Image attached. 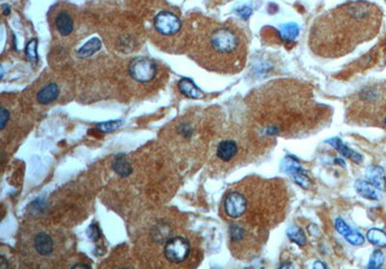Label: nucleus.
Masks as SVG:
<instances>
[{
    "label": "nucleus",
    "instance_id": "39448f33",
    "mask_svg": "<svg viewBox=\"0 0 386 269\" xmlns=\"http://www.w3.org/2000/svg\"><path fill=\"white\" fill-rule=\"evenodd\" d=\"M155 29L164 36L177 34L182 27V22L178 17L168 11L159 13L154 20Z\"/></svg>",
    "mask_w": 386,
    "mask_h": 269
},
{
    "label": "nucleus",
    "instance_id": "a878e982",
    "mask_svg": "<svg viewBox=\"0 0 386 269\" xmlns=\"http://www.w3.org/2000/svg\"><path fill=\"white\" fill-rule=\"evenodd\" d=\"M9 120V112L5 108L1 109V130H4L7 122Z\"/></svg>",
    "mask_w": 386,
    "mask_h": 269
},
{
    "label": "nucleus",
    "instance_id": "412c9836",
    "mask_svg": "<svg viewBox=\"0 0 386 269\" xmlns=\"http://www.w3.org/2000/svg\"><path fill=\"white\" fill-rule=\"evenodd\" d=\"M123 122L122 121H109L106 123H101L98 125V129L102 132H112L114 130H118L120 127L122 126Z\"/></svg>",
    "mask_w": 386,
    "mask_h": 269
},
{
    "label": "nucleus",
    "instance_id": "9d476101",
    "mask_svg": "<svg viewBox=\"0 0 386 269\" xmlns=\"http://www.w3.org/2000/svg\"><path fill=\"white\" fill-rule=\"evenodd\" d=\"M178 87L180 92L189 99H201L204 96L203 92L190 79H182L179 81Z\"/></svg>",
    "mask_w": 386,
    "mask_h": 269
},
{
    "label": "nucleus",
    "instance_id": "2eb2a0df",
    "mask_svg": "<svg viewBox=\"0 0 386 269\" xmlns=\"http://www.w3.org/2000/svg\"><path fill=\"white\" fill-rule=\"evenodd\" d=\"M101 49V43L98 38H93L88 41L82 48L78 51V55L80 58H88Z\"/></svg>",
    "mask_w": 386,
    "mask_h": 269
},
{
    "label": "nucleus",
    "instance_id": "bb28decb",
    "mask_svg": "<svg viewBox=\"0 0 386 269\" xmlns=\"http://www.w3.org/2000/svg\"><path fill=\"white\" fill-rule=\"evenodd\" d=\"M179 131L181 134H183L185 137H189L192 134V130L188 125H182L179 128Z\"/></svg>",
    "mask_w": 386,
    "mask_h": 269
},
{
    "label": "nucleus",
    "instance_id": "393cba45",
    "mask_svg": "<svg viewBox=\"0 0 386 269\" xmlns=\"http://www.w3.org/2000/svg\"><path fill=\"white\" fill-rule=\"evenodd\" d=\"M88 236L94 241H97L99 238V229L96 225H91L89 229H88Z\"/></svg>",
    "mask_w": 386,
    "mask_h": 269
},
{
    "label": "nucleus",
    "instance_id": "9b49d317",
    "mask_svg": "<svg viewBox=\"0 0 386 269\" xmlns=\"http://www.w3.org/2000/svg\"><path fill=\"white\" fill-rule=\"evenodd\" d=\"M368 180L378 190L385 189L386 179L383 169L379 166H371L367 170Z\"/></svg>",
    "mask_w": 386,
    "mask_h": 269
},
{
    "label": "nucleus",
    "instance_id": "20e7f679",
    "mask_svg": "<svg viewBox=\"0 0 386 269\" xmlns=\"http://www.w3.org/2000/svg\"><path fill=\"white\" fill-rule=\"evenodd\" d=\"M190 253V245L186 239L177 237L169 239L164 247L165 258L170 262L181 263L188 259Z\"/></svg>",
    "mask_w": 386,
    "mask_h": 269
},
{
    "label": "nucleus",
    "instance_id": "f03ea898",
    "mask_svg": "<svg viewBox=\"0 0 386 269\" xmlns=\"http://www.w3.org/2000/svg\"><path fill=\"white\" fill-rule=\"evenodd\" d=\"M129 70L131 79L141 83L152 81L158 72L155 62L146 57H137L132 60Z\"/></svg>",
    "mask_w": 386,
    "mask_h": 269
},
{
    "label": "nucleus",
    "instance_id": "1a4fd4ad",
    "mask_svg": "<svg viewBox=\"0 0 386 269\" xmlns=\"http://www.w3.org/2000/svg\"><path fill=\"white\" fill-rule=\"evenodd\" d=\"M60 89L57 84L49 83L39 91L37 95V100L41 104H50L58 98Z\"/></svg>",
    "mask_w": 386,
    "mask_h": 269
},
{
    "label": "nucleus",
    "instance_id": "c85d7f7f",
    "mask_svg": "<svg viewBox=\"0 0 386 269\" xmlns=\"http://www.w3.org/2000/svg\"><path fill=\"white\" fill-rule=\"evenodd\" d=\"M73 268H91V267L86 264H77V265L73 266Z\"/></svg>",
    "mask_w": 386,
    "mask_h": 269
},
{
    "label": "nucleus",
    "instance_id": "6ab92c4d",
    "mask_svg": "<svg viewBox=\"0 0 386 269\" xmlns=\"http://www.w3.org/2000/svg\"><path fill=\"white\" fill-rule=\"evenodd\" d=\"M288 237L292 241L296 242L300 246H303L306 242V238H305V235L303 234V230L297 226L291 227L288 229Z\"/></svg>",
    "mask_w": 386,
    "mask_h": 269
},
{
    "label": "nucleus",
    "instance_id": "f8f14e48",
    "mask_svg": "<svg viewBox=\"0 0 386 269\" xmlns=\"http://www.w3.org/2000/svg\"><path fill=\"white\" fill-rule=\"evenodd\" d=\"M356 189L357 193L369 200H377L379 197L378 191L376 186L371 183L369 180H364V179H359L356 182Z\"/></svg>",
    "mask_w": 386,
    "mask_h": 269
},
{
    "label": "nucleus",
    "instance_id": "7ed1b4c3",
    "mask_svg": "<svg viewBox=\"0 0 386 269\" xmlns=\"http://www.w3.org/2000/svg\"><path fill=\"white\" fill-rule=\"evenodd\" d=\"M248 209L247 195L239 190L229 192L224 200V211L229 218L237 220L241 218Z\"/></svg>",
    "mask_w": 386,
    "mask_h": 269
},
{
    "label": "nucleus",
    "instance_id": "f257e3e1",
    "mask_svg": "<svg viewBox=\"0 0 386 269\" xmlns=\"http://www.w3.org/2000/svg\"><path fill=\"white\" fill-rule=\"evenodd\" d=\"M208 45L218 55L239 60L244 56L240 36L229 27L220 26L213 30L208 36Z\"/></svg>",
    "mask_w": 386,
    "mask_h": 269
},
{
    "label": "nucleus",
    "instance_id": "cd10ccee",
    "mask_svg": "<svg viewBox=\"0 0 386 269\" xmlns=\"http://www.w3.org/2000/svg\"><path fill=\"white\" fill-rule=\"evenodd\" d=\"M238 15L242 17L243 19H248V17L252 14V9L250 7H242L239 10H238Z\"/></svg>",
    "mask_w": 386,
    "mask_h": 269
},
{
    "label": "nucleus",
    "instance_id": "c756f323",
    "mask_svg": "<svg viewBox=\"0 0 386 269\" xmlns=\"http://www.w3.org/2000/svg\"><path fill=\"white\" fill-rule=\"evenodd\" d=\"M384 124H385V126H386V118H385V120H384Z\"/></svg>",
    "mask_w": 386,
    "mask_h": 269
},
{
    "label": "nucleus",
    "instance_id": "6e6552de",
    "mask_svg": "<svg viewBox=\"0 0 386 269\" xmlns=\"http://www.w3.org/2000/svg\"><path fill=\"white\" fill-rule=\"evenodd\" d=\"M34 247L41 256H50L53 252V240L50 235L40 233L35 238Z\"/></svg>",
    "mask_w": 386,
    "mask_h": 269
},
{
    "label": "nucleus",
    "instance_id": "423d86ee",
    "mask_svg": "<svg viewBox=\"0 0 386 269\" xmlns=\"http://www.w3.org/2000/svg\"><path fill=\"white\" fill-rule=\"evenodd\" d=\"M54 26L62 37H67L71 35L75 28V22L69 12L60 11L55 16Z\"/></svg>",
    "mask_w": 386,
    "mask_h": 269
},
{
    "label": "nucleus",
    "instance_id": "a211bd4d",
    "mask_svg": "<svg viewBox=\"0 0 386 269\" xmlns=\"http://www.w3.org/2000/svg\"><path fill=\"white\" fill-rule=\"evenodd\" d=\"M367 239L377 247H386V234L381 229H370L367 233Z\"/></svg>",
    "mask_w": 386,
    "mask_h": 269
},
{
    "label": "nucleus",
    "instance_id": "b1692460",
    "mask_svg": "<svg viewBox=\"0 0 386 269\" xmlns=\"http://www.w3.org/2000/svg\"><path fill=\"white\" fill-rule=\"evenodd\" d=\"M335 227H336V229L341 234V235H343L344 237L346 236V234H348L352 229H350V228L346 225V223L343 221V220L341 219V218H338V219L336 220V222H335Z\"/></svg>",
    "mask_w": 386,
    "mask_h": 269
},
{
    "label": "nucleus",
    "instance_id": "4be33fe9",
    "mask_svg": "<svg viewBox=\"0 0 386 269\" xmlns=\"http://www.w3.org/2000/svg\"><path fill=\"white\" fill-rule=\"evenodd\" d=\"M345 238H346V240H347L349 243H352V244H354V245H361V244H363L364 241H365L364 237H363L360 233H358V232H354V230H350L348 234H346V236H345Z\"/></svg>",
    "mask_w": 386,
    "mask_h": 269
},
{
    "label": "nucleus",
    "instance_id": "5701e85b",
    "mask_svg": "<svg viewBox=\"0 0 386 269\" xmlns=\"http://www.w3.org/2000/svg\"><path fill=\"white\" fill-rule=\"evenodd\" d=\"M37 44H38L37 41H31L29 44L27 45V47H26V55H27V58L30 61L36 62L37 59H38V56H37Z\"/></svg>",
    "mask_w": 386,
    "mask_h": 269
},
{
    "label": "nucleus",
    "instance_id": "dca6fc26",
    "mask_svg": "<svg viewBox=\"0 0 386 269\" xmlns=\"http://www.w3.org/2000/svg\"><path fill=\"white\" fill-rule=\"evenodd\" d=\"M298 34H299V27L296 23L284 24L279 30V35L281 39L285 42L296 40Z\"/></svg>",
    "mask_w": 386,
    "mask_h": 269
},
{
    "label": "nucleus",
    "instance_id": "f3484780",
    "mask_svg": "<svg viewBox=\"0 0 386 269\" xmlns=\"http://www.w3.org/2000/svg\"><path fill=\"white\" fill-rule=\"evenodd\" d=\"M289 172L293 175L295 181L297 184H299L301 187L308 188L310 185V180L308 179L306 175L304 174L303 170L301 169L299 166H297L295 163L292 164L289 168Z\"/></svg>",
    "mask_w": 386,
    "mask_h": 269
},
{
    "label": "nucleus",
    "instance_id": "aec40b11",
    "mask_svg": "<svg viewBox=\"0 0 386 269\" xmlns=\"http://www.w3.org/2000/svg\"><path fill=\"white\" fill-rule=\"evenodd\" d=\"M383 260H384L383 253L380 250H376L370 259L368 268H379L382 265Z\"/></svg>",
    "mask_w": 386,
    "mask_h": 269
},
{
    "label": "nucleus",
    "instance_id": "ddd939ff",
    "mask_svg": "<svg viewBox=\"0 0 386 269\" xmlns=\"http://www.w3.org/2000/svg\"><path fill=\"white\" fill-rule=\"evenodd\" d=\"M112 169L117 173L121 178H127L132 172V167L126 158L122 155L116 157L112 162Z\"/></svg>",
    "mask_w": 386,
    "mask_h": 269
},
{
    "label": "nucleus",
    "instance_id": "4468645a",
    "mask_svg": "<svg viewBox=\"0 0 386 269\" xmlns=\"http://www.w3.org/2000/svg\"><path fill=\"white\" fill-rule=\"evenodd\" d=\"M327 142L329 144H331L333 147H335L344 157L350 159V160L355 161V162H357V163H359V162L362 161V157L359 153H357L355 150L347 148L340 140L335 138V139L329 140Z\"/></svg>",
    "mask_w": 386,
    "mask_h": 269
},
{
    "label": "nucleus",
    "instance_id": "0eeeda50",
    "mask_svg": "<svg viewBox=\"0 0 386 269\" xmlns=\"http://www.w3.org/2000/svg\"><path fill=\"white\" fill-rule=\"evenodd\" d=\"M238 145L233 140H223L218 144L217 156L218 159L229 162L238 153Z\"/></svg>",
    "mask_w": 386,
    "mask_h": 269
}]
</instances>
